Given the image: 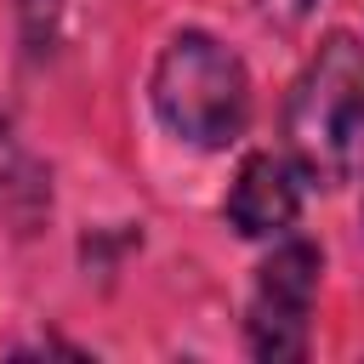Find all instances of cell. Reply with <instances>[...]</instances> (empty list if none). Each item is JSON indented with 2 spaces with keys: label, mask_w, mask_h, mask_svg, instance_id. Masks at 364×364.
I'll return each instance as SVG.
<instances>
[{
  "label": "cell",
  "mask_w": 364,
  "mask_h": 364,
  "mask_svg": "<svg viewBox=\"0 0 364 364\" xmlns=\"http://www.w3.org/2000/svg\"><path fill=\"white\" fill-rule=\"evenodd\" d=\"M284 154L301 182H358L364 176V46L336 28L318 40L307 68L284 97Z\"/></svg>",
  "instance_id": "cell-1"
},
{
  "label": "cell",
  "mask_w": 364,
  "mask_h": 364,
  "mask_svg": "<svg viewBox=\"0 0 364 364\" xmlns=\"http://www.w3.org/2000/svg\"><path fill=\"white\" fill-rule=\"evenodd\" d=\"M148 108L176 142L222 154L250 125V68L210 28H176L154 57Z\"/></svg>",
  "instance_id": "cell-2"
},
{
  "label": "cell",
  "mask_w": 364,
  "mask_h": 364,
  "mask_svg": "<svg viewBox=\"0 0 364 364\" xmlns=\"http://www.w3.org/2000/svg\"><path fill=\"white\" fill-rule=\"evenodd\" d=\"M318 273H324V250L301 233H284L273 245V256L256 267V284H250V301H245V347L262 364L307 358Z\"/></svg>",
  "instance_id": "cell-3"
},
{
  "label": "cell",
  "mask_w": 364,
  "mask_h": 364,
  "mask_svg": "<svg viewBox=\"0 0 364 364\" xmlns=\"http://www.w3.org/2000/svg\"><path fill=\"white\" fill-rule=\"evenodd\" d=\"M222 216L239 239H284L301 216V171L290 165V154H245L222 199Z\"/></svg>",
  "instance_id": "cell-4"
},
{
  "label": "cell",
  "mask_w": 364,
  "mask_h": 364,
  "mask_svg": "<svg viewBox=\"0 0 364 364\" xmlns=\"http://www.w3.org/2000/svg\"><path fill=\"white\" fill-rule=\"evenodd\" d=\"M57 17H63V0H17V28L34 57L57 40Z\"/></svg>",
  "instance_id": "cell-5"
},
{
  "label": "cell",
  "mask_w": 364,
  "mask_h": 364,
  "mask_svg": "<svg viewBox=\"0 0 364 364\" xmlns=\"http://www.w3.org/2000/svg\"><path fill=\"white\" fill-rule=\"evenodd\" d=\"M256 11L273 23V28H301L313 17V0H256Z\"/></svg>",
  "instance_id": "cell-6"
}]
</instances>
